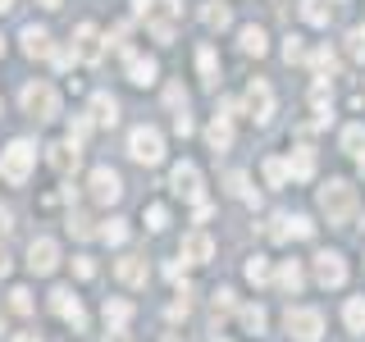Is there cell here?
Returning a JSON list of instances; mask_svg holds the SVG:
<instances>
[{"label": "cell", "instance_id": "obj_1", "mask_svg": "<svg viewBox=\"0 0 365 342\" xmlns=\"http://www.w3.org/2000/svg\"><path fill=\"white\" fill-rule=\"evenodd\" d=\"M319 210L329 214V224H351V214H356V187L342 178L324 182L319 187Z\"/></svg>", "mask_w": 365, "mask_h": 342}, {"label": "cell", "instance_id": "obj_2", "mask_svg": "<svg viewBox=\"0 0 365 342\" xmlns=\"http://www.w3.org/2000/svg\"><path fill=\"white\" fill-rule=\"evenodd\" d=\"M32 160H37V146H32V142H23V137H19V142H9L5 151H0V178L14 182V187H19V182H28Z\"/></svg>", "mask_w": 365, "mask_h": 342}, {"label": "cell", "instance_id": "obj_3", "mask_svg": "<svg viewBox=\"0 0 365 342\" xmlns=\"http://www.w3.org/2000/svg\"><path fill=\"white\" fill-rule=\"evenodd\" d=\"M128 155L137 160V165H160V160H165V137H160V128H151V123L133 128V137H128Z\"/></svg>", "mask_w": 365, "mask_h": 342}, {"label": "cell", "instance_id": "obj_4", "mask_svg": "<svg viewBox=\"0 0 365 342\" xmlns=\"http://www.w3.org/2000/svg\"><path fill=\"white\" fill-rule=\"evenodd\" d=\"M23 110H28L37 123L55 119V114H60V91H55V87H46V83H32V87H23Z\"/></svg>", "mask_w": 365, "mask_h": 342}, {"label": "cell", "instance_id": "obj_5", "mask_svg": "<svg viewBox=\"0 0 365 342\" xmlns=\"http://www.w3.org/2000/svg\"><path fill=\"white\" fill-rule=\"evenodd\" d=\"M283 328H288L297 342H315L319 333H324V315L311 311V306H292V311L283 315Z\"/></svg>", "mask_w": 365, "mask_h": 342}, {"label": "cell", "instance_id": "obj_6", "mask_svg": "<svg viewBox=\"0 0 365 342\" xmlns=\"http://www.w3.org/2000/svg\"><path fill=\"white\" fill-rule=\"evenodd\" d=\"M87 187H91V201H101V205H114L123 197V182L119 174H114L110 165H101V169H91V178H87Z\"/></svg>", "mask_w": 365, "mask_h": 342}, {"label": "cell", "instance_id": "obj_7", "mask_svg": "<svg viewBox=\"0 0 365 342\" xmlns=\"http://www.w3.org/2000/svg\"><path fill=\"white\" fill-rule=\"evenodd\" d=\"M51 306H55V315H60L64 324H73V333H83V328H87V311H83V301L73 296V288H55L51 292Z\"/></svg>", "mask_w": 365, "mask_h": 342}, {"label": "cell", "instance_id": "obj_8", "mask_svg": "<svg viewBox=\"0 0 365 342\" xmlns=\"http://www.w3.org/2000/svg\"><path fill=\"white\" fill-rule=\"evenodd\" d=\"M73 64H96L101 60V32H96V23H78V32H73Z\"/></svg>", "mask_w": 365, "mask_h": 342}, {"label": "cell", "instance_id": "obj_9", "mask_svg": "<svg viewBox=\"0 0 365 342\" xmlns=\"http://www.w3.org/2000/svg\"><path fill=\"white\" fill-rule=\"evenodd\" d=\"M169 187H174L178 197L201 205V169L192 165V160H182V165H174V174H169Z\"/></svg>", "mask_w": 365, "mask_h": 342}, {"label": "cell", "instance_id": "obj_10", "mask_svg": "<svg viewBox=\"0 0 365 342\" xmlns=\"http://www.w3.org/2000/svg\"><path fill=\"white\" fill-rule=\"evenodd\" d=\"M55 265H60V247H55L51 237H32V247H28V269H32V274H55Z\"/></svg>", "mask_w": 365, "mask_h": 342}, {"label": "cell", "instance_id": "obj_11", "mask_svg": "<svg viewBox=\"0 0 365 342\" xmlns=\"http://www.w3.org/2000/svg\"><path fill=\"white\" fill-rule=\"evenodd\" d=\"M315 279L324 283V288H342V283H347V265H342L338 251H319L315 256Z\"/></svg>", "mask_w": 365, "mask_h": 342}, {"label": "cell", "instance_id": "obj_12", "mask_svg": "<svg viewBox=\"0 0 365 342\" xmlns=\"http://www.w3.org/2000/svg\"><path fill=\"white\" fill-rule=\"evenodd\" d=\"M247 114H251V119H260V123L274 114V91H269L265 78H256V83L247 87Z\"/></svg>", "mask_w": 365, "mask_h": 342}, {"label": "cell", "instance_id": "obj_13", "mask_svg": "<svg viewBox=\"0 0 365 342\" xmlns=\"http://www.w3.org/2000/svg\"><path fill=\"white\" fill-rule=\"evenodd\" d=\"M215 256V242H210V233H187L182 237V265H205V260Z\"/></svg>", "mask_w": 365, "mask_h": 342}, {"label": "cell", "instance_id": "obj_14", "mask_svg": "<svg viewBox=\"0 0 365 342\" xmlns=\"http://www.w3.org/2000/svg\"><path fill=\"white\" fill-rule=\"evenodd\" d=\"M23 51H28L32 60H55L51 32H46V28H37V23H32V28H23Z\"/></svg>", "mask_w": 365, "mask_h": 342}, {"label": "cell", "instance_id": "obj_15", "mask_svg": "<svg viewBox=\"0 0 365 342\" xmlns=\"http://www.w3.org/2000/svg\"><path fill=\"white\" fill-rule=\"evenodd\" d=\"M205 142H210V151H228V146H233V119L215 114L210 128H205Z\"/></svg>", "mask_w": 365, "mask_h": 342}, {"label": "cell", "instance_id": "obj_16", "mask_svg": "<svg viewBox=\"0 0 365 342\" xmlns=\"http://www.w3.org/2000/svg\"><path fill=\"white\" fill-rule=\"evenodd\" d=\"M46 151H51V169L55 174H73L78 169V146H68V142H55V146H46Z\"/></svg>", "mask_w": 365, "mask_h": 342}, {"label": "cell", "instance_id": "obj_17", "mask_svg": "<svg viewBox=\"0 0 365 342\" xmlns=\"http://www.w3.org/2000/svg\"><path fill=\"white\" fill-rule=\"evenodd\" d=\"M114 274H119L128 288H146V260L142 256H123L119 265H114Z\"/></svg>", "mask_w": 365, "mask_h": 342}, {"label": "cell", "instance_id": "obj_18", "mask_svg": "<svg viewBox=\"0 0 365 342\" xmlns=\"http://www.w3.org/2000/svg\"><path fill=\"white\" fill-rule=\"evenodd\" d=\"M128 319H133V306L119 301V296H110V301H106V328H110V333H123Z\"/></svg>", "mask_w": 365, "mask_h": 342}, {"label": "cell", "instance_id": "obj_19", "mask_svg": "<svg viewBox=\"0 0 365 342\" xmlns=\"http://www.w3.org/2000/svg\"><path fill=\"white\" fill-rule=\"evenodd\" d=\"M91 119H96V123H110V128H114V123H119V100L106 96V91H96V96H91Z\"/></svg>", "mask_w": 365, "mask_h": 342}, {"label": "cell", "instance_id": "obj_20", "mask_svg": "<svg viewBox=\"0 0 365 342\" xmlns=\"http://www.w3.org/2000/svg\"><path fill=\"white\" fill-rule=\"evenodd\" d=\"M155 73H160V64L155 60H142V55H128V78L137 87H151L155 83Z\"/></svg>", "mask_w": 365, "mask_h": 342}, {"label": "cell", "instance_id": "obj_21", "mask_svg": "<svg viewBox=\"0 0 365 342\" xmlns=\"http://www.w3.org/2000/svg\"><path fill=\"white\" fill-rule=\"evenodd\" d=\"M197 68H201L205 87H220V60H215V46H201V51H197Z\"/></svg>", "mask_w": 365, "mask_h": 342}, {"label": "cell", "instance_id": "obj_22", "mask_svg": "<svg viewBox=\"0 0 365 342\" xmlns=\"http://www.w3.org/2000/svg\"><path fill=\"white\" fill-rule=\"evenodd\" d=\"M288 174L292 178H311L315 174V151L311 146H297V151L288 155Z\"/></svg>", "mask_w": 365, "mask_h": 342}, {"label": "cell", "instance_id": "obj_23", "mask_svg": "<svg viewBox=\"0 0 365 342\" xmlns=\"http://www.w3.org/2000/svg\"><path fill=\"white\" fill-rule=\"evenodd\" d=\"M279 288L292 292V296L306 288V274H302V265H297V260H283V265H279Z\"/></svg>", "mask_w": 365, "mask_h": 342}, {"label": "cell", "instance_id": "obj_24", "mask_svg": "<svg viewBox=\"0 0 365 342\" xmlns=\"http://www.w3.org/2000/svg\"><path fill=\"white\" fill-rule=\"evenodd\" d=\"M306 60H311V68H315V73H334V68H338V55L329 51V46H315V51L306 55Z\"/></svg>", "mask_w": 365, "mask_h": 342}, {"label": "cell", "instance_id": "obj_25", "mask_svg": "<svg viewBox=\"0 0 365 342\" xmlns=\"http://www.w3.org/2000/svg\"><path fill=\"white\" fill-rule=\"evenodd\" d=\"M201 19H205V28H228V23H233L228 5H220V0H210V5H205V9H201Z\"/></svg>", "mask_w": 365, "mask_h": 342}, {"label": "cell", "instance_id": "obj_26", "mask_svg": "<svg viewBox=\"0 0 365 342\" xmlns=\"http://www.w3.org/2000/svg\"><path fill=\"white\" fill-rule=\"evenodd\" d=\"M302 19L315 23V28H329V5L324 0H302Z\"/></svg>", "mask_w": 365, "mask_h": 342}, {"label": "cell", "instance_id": "obj_27", "mask_svg": "<svg viewBox=\"0 0 365 342\" xmlns=\"http://www.w3.org/2000/svg\"><path fill=\"white\" fill-rule=\"evenodd\" d=\"M242 51H247V55H256V60H260V55L269 51L265 32H260V28H242Z\"/></svg>", "mask_w": 365, "mask_h": 342}, {"label": "cell", "instance_id": "obj_28", "mask_svg": "<svg viewBox=\"0 0 365 342\" xmlns=\"http://www.w3.org/2000/svg\"><path fill=\"white\" fill-rule=\"evenodd\" d=\"M342 315H347V328H351V333H365V296H351Z\"/></svg>", "mask_w": 365, "mask_h": 342}, {"label": "cell", "instance_id": "obj_29", "mask_svg": "<svg viewBox=\"0 0 365 342\" xmlns=\"http://www.w3.org/2000/svg\"><path fill=\"white\" fill-rule=\"evenodd\" d=\"M237 319H242L247 333H265V311H260V306H242V311H237Z\"/></svg>", "mask_w": 365, "mask_h": 342}, {"label": "cell", "instance_id": "obj_30", "mask_svg": "<svg viewBox=\"0 0 365 342\" xmlns=\"http://www.w3.org/2000/svg\"><path fill=\"white\" fill-rule=\"evenodd\" d=\"M233 311H237V301H233V292H228V288H220V292L210 296V315L215 319H224V315H233Z\"/></svg>", "mask_w": 365, "mask_h": 342}, {"label": "cell", "instance_id": "obj_31", "mask_svg": "<svg viewBox=\"0 0 365 342\" xmlns=\"http://www.w3.org/2000/svg\"><path fill=\"white\" fill-rule=\"evenodd\" d=\"M224 182H228V192H233V197H242V201H251V205H256V192L247 187V174H242V169H233V174H228Z\"/></svg>", "mask_w": 365, "mask_h": 342}, {"label": "cell", "instance_id": "obj_32", "mask_svg": "<svg viewBox=\"0 0 365 342\" xmlns=\"http://www.w3.org/2000/svg\"><path fill=\"white\" fill-rule=\"evenodd\" d=\"M247 279L256 283V288H260V283H269V260L265 256H251L247 260Z\"/></svg>", "mask_w": 365, "mask_h": 342}, {"label": "cell", "instance_id": "obj_33", "mask_svg": "<svg viewBox=\"0 0 365 342\" xmlns=\"http://www.w3.org/2000/svg\"><path fill=\"white\" fill-rule=\"evenodd\" d=\"M101 237H106V242H110V247H119V242H128V224H123V219H110L106 228H101Z\"/></svg>", "mask_w": 365, "mask_h": 342}, {"label": "cell", "instance_id": "obj_34", "mask_svg": "<svg viewBox=\"0 0 365 342\" xmlns=\"http://www.w3.org/2000/svg\"><path fill=\"white\" fill-rule=\"evenodd\" d=\"M283 60H288V64H302V60H306V41L297 37V32H292L288 41H283Z\"/></svg>", "mask_w": 365, "mask_h": 342}, {"label": "cell", "instance_id": "obj_35", "mask_svg": "<svg viewBox=\"0 0 365 342\" xmlns=\"http://www.w3.org/2000/svg\"><path fill=\"white\" fill-rule=\"evenodd\" d=\"M283 228H288V237H315V224L306 219V214H292V219L283 224Z\"/></svg>", "mask_w": 365, "mask_h": 342}, {"label": "cell", "instance_id": "obj_36", "mask_svg": "<svg viewBox=\"0 0 365 342\" xmlns=\"http://www.w3.org/2000/svg\"><path fill=\"white\" fill-rule=\"evenodd\" d=\"M283 178H288V165H283V160H274V155H269V160H265V182H269V187H279Z\"/></svg>", "mask_w": 365, "mask_h": 342}, {"label": "cell", "instance_id": "obj_37", "mask_svg": "<svg viewBox=\"0 0 365 342\" xmlns=\"http://www.w3.org/2000/svg\"><path fill=\"white\" fill-rule=\"evenodd\" d=\"M87 133H91V123L83 119V114H78V119L68 123V146H83V142H87Z\"/></svg>", "mask_w": 365, "mask_h": 342}, {"label": "cell", "instance_id": "obj_38", "mask_svg": "<svg viewBox=\"0 0 365 342\" xmlns=\"http://www.w3.org/2000/svg\"><path fill=\"white\" fill-rule=\"evenodd\" d=\"M361 146H365V128H361V123H351V128L342 133V151H361Z\"/></svg>", "mask_w": 365, "mask_h": 342}, {"label": "cell", "instance_id": "obj_39", "mask_svg": "<svg viewBox=\"0 0 365 342\" xmlns=\"http://www.w3.org/2000/svg\"><path fill=\"white\" fill-rule=\"evenodd\" d=\"M68 233H73V237H91L96 228H91V219H87V214H68Z\"/></svg>", "mask_w": 365, "mask_h": 342}, {"label": "cell", "instance_id": "obj_40", "mask_svg": "<svg viewBox=\"0 0 365 342\" xmlns=\"http://www.w3.org/2000/svg\"><path fill=\"white\" fill-rule=\"evenodd\" d=\"M165 224H169V210H165V205H146V228H155V233H160Z\"/></svg>", "mask_w": 365, "mask_h": 342}, {"label": "cell", "instance_id": "obj_41", "mask_svg": "<svg viewBox=\"0 0 365 342\" xmlns=\"http://www.w3.org/2000/svg\"><path fill=\"white\" fill-rule=\"evenodd\" d=\"M9 306H14L19 315H28V311H32V292H28V288H14V292H9Z\"/></svg>", "mask_w": 365, "mask_h": 342}, {"label": "cell", "instance_id": "obj_42", "mask_svg": "<svg viewBox=\"0 0 365 342\" xmlns=\"http://www.w3.org/2000/svg\"><path fill=\"white\" fill-rule=\"evenodd\" d=\"M151 37L169 46V41H174V23H165V19H155V23H151Z\"/></svg>", "mask_w": 365, "mask_h": 342}, {"label": "cell", "instance_id": "obj_43", "mask_svg": "<svg viewBox=\"0 0 365 342\" xmlns=\"http://www.w3.org/2000/svg\"><path fill=\"white\" fill-rule=\"evenodd\" d=\"M347 51L356 55V60H365V28H356V32L347 37Z\"/></svg>", "mask_w": 365, "mask_h": 342}, {"label": "cell", "instance_id": "obj_44", "mask_svg": "<svg viewBox=\"0 0 365 342\" xmlns=\"http://www.w3.org/2000/svg\"><path fill=\"white\" fill-rule=\"evenodd\" d=\"M73 274H78V279H91V274H96V260L78 256V260H73Z\"/></svg>", "mask_w": 365, "mask_h": 342}, {"label": "cell", "instance_id": "obj_45", "mask_svg": "<svg viewBox=\"0 0 365 342\" xmlns=\"http://www.w3.org/2000/svg\"><path fill=\"white\" fill-rule=\"evenodd\" d=\"M174 133L178 137H192V133H197V123H192L187 114H174Z\"/></svg>", "mask_w": 365, "mask_h": 342}, {"label": "cell", "instance_id": "obj_46", "mask_svg": "<svg viewBox=\"0 0 365 342\" xmlns=\"http://www.w3.org/2000/svg\"><path fill=\"white\" fill-rule=\"evenodd\" d=\"M187 311H192V301H187V296H178V301L169 306V319H187Z\"/></svg>", "mask_w": 365, "mask_h": 342}, {"label": "cell", "instance_id": "obj_47", "mask_svg": "<svg viewBox=\"0 0 365 342\" xmlns=\"http://www.w3.org/2000/svg\"><path fill=\"white\" fill-rule=\"evenodd\" d=\"M165 100H169V105H174V110H178V105H182V100H187V91H182V87H169V91H165Z\"/></svg>", "mask_w": 365, "mask_h": 342}, {"label": "cell", "instance_id": "obj_48", "mask_svg": "<svg viewBox=\"0 0 365 342\" xmlns=\"http://www.w3.org/2000/svg\"><path fill=\"white\" fill-rule=\"evenodd\" d=\"M165 9L169 14H182V0H165Z\"/></svg>", "mask_w": 365, "mask_h": 342}, {"label": "cell", "instance_id": "obj_49", "mask_svg": "<svg viewBox=\"0 0 365 342\" xmlns=\"http://www.w3.org/2000/svg\"><path fill=\"white\" fill-rule=\"evenodd\" d=\"M133 9H137V14H146V9H151V0H133Z\"/></svg>", "mask_w": 365, "mask_h": 342}, {"label": "cell", "instance_id": "obj_50", "mask_svg": "<svg viewBox=\"0 0 365 342\" xmlns=\"http://www.w3.org/2000/svg\"><path fill=\"white\" fill-rule=\"evenodd\" d=\"M14 342H41V338H37V333H19Z\"/></svg>", "mask_w": 365, "mask_h": 342}, {"label": "cell", "instance_id": "obj_51", "mask_svg": "<svg viewBox=\"0 0 365 342\" xmlns=\"http://www.w3.org/2000/svg\"><path fill=\"white\" fill-rule=\"evenodd\" d=\"M0 274H9V256H5V251H0Z\"/></svg>", "mask_w": 365, "mask_h": 342}, {"label": "cell", "instance_id": "obj_52", "mask_svg": "<svg viewBox=\"0 0 365 342\" xmlns=\"http://www.w3.org/2000/svg\"><path fill=\"white\" fill-rule=\"evenodd\" d=\"M5 9H14V0H0V14H5Z\"/></svg>", "mask_w": 365, "mask_h": 342}, {"label": "cell", "instance_id": "obj_53", "mask_svg": "<svg viewBox=\"0 0 365 342\" xmlns=\"http://www.w3.org/2000/svg\"><path fill=\"white\" fill-rule=\"evenodd\" d=\"M41 5H46V9H60V0H41Z\"/></svg>", "mask_w": 365, "mask_h": 342}, {"label": "cell", "instance_id": "obj_54", "mask_svg": "<svg viewBox=\"0 0 365 342\" xmlns=\"http://www.w3.org/2000/svg\"><path fill=\"white\" fill-rule=\"evenodd\" d=\"M106 342H123V333H110V338H106Z\"/></svg>", "mask_w": 365, "mask_h": 342}, {"label": "cell", "instance_id": "obj_55", "mask_svg": "<svg viewBox=\"0 0 365 342\" xmlns=\"http://www.w3.org/2000/svg\"><path fill=\"white\" fill-rule=\"evenodd\" d=\"M0 55H5V37H0Z\"/></svg>", "mask_w": 365, "mask_h": 342}, {"label": "cell", "instance_id": "obj_56", "mask_svg": "<svg viewBox=\"0 0 365 342\" xmlns=\"http://www.w3.org/2000/svg\"><path fill=\"white\" fill-rule=\"evenodd\" d=\"M361 169H365V155H361Z\"/></svg>", "mask_w": 365, "mask_h": 342}]
</instances>
